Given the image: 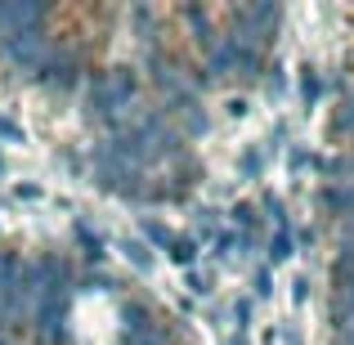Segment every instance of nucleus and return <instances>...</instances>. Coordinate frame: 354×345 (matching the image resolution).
<instances>
[{
	"mask_svg": "<svg viewBox=\"0 0 354 345\" xmlns=\"http://www.w3.org/2000/svg\"><path fill=\"white\" fill-rule=\"evenodd\" d=\"M36 81H45V86H54V90H77L81 72H77V63H72L68 54H59L54 63H41V68H36Z\"/></svg>",
	"mask_w": 354,
	"mask_h": 345,
	"instance_id": "f257e3e1",
	"label": "nucleus"
},
{
	"mask_svg": "<svg viewBox=\"0 0 354 345\" xmlns=\"http://www.w3.org/2000/svg\"><path fill=\"white\" fill-rule=\"evenodd\" d=\"M296 242H292V229H278L274 242H269V265H283V260H292Z\"/></svg>",
	"mask_w": 354,
	"mask_h": 345,
	"instance_id": "f03ea898",
	"label": "nucleus"
},
{
	"mask_svg": "<svg viewBox=\"0 0 354 345\" xmlns=\"http://www.w3.org/2000/svg\"><path fill=\"white\" fill-rule=\"evenodd\" d=\"M166 256H171L180 269H189L193 260H198V242H193V238H175L171 247H166Z\"/></svg>",
	"mask_w": 354,
	"mask_h": 345,
	"instance_id": "7ed1b4c3",
	"label": "nucleus"
},
{
	"mask_svg": "<svg viewBox=\"0 0 354 345\" xmlns=\"http://www.w3.org/2000/svg\"><path fill=\"white\" fill-rule=\"evenodd\" d=\"M332 135H346V139H354V95H350L346 104L337 108V117H332Z\"/></svg>",
	"mask_w": 354,
	"mask_h": 345,
	"instance_id": "20e7f679",
	"label": "nucleus"
},
{
	"mask_svg": "<svg viewBox=\"0 0 354 345\" xmlns=\"http://www.w3.org/2000/svg\"><path fill=\"white\" fill-rule=\"evenodd\" d=\"M77 238H81V247H86V260H90V265H99V260H104V242H99L86 225H77Z\"/></svg>",
	"mask_w": 354,
	"mask_h": 345,
	"instance_id": "39448f33",
	"label": "nucleus"
},
{
	"mask_svg": "<svg viewBox=\"0 0 354 345\" xmlns=\"http://www.w3.org/2000/svg\"><path fill=\"white\" fill-rule=\"evenodd\" d=\"M234 225H238V229H260L256 202H238V207H234Z\"/></svg>",
	"mask_w": 354,
	"mask_h": 345,
	"instance_id": "423d86ee",
	"label": "nucleus"
},
{
	"mask_svg": "<svg viewBox=\"0 0 354 345\" xmlns=\"http://www.w3.org/2000/svg\"><path fill=\"white\" fill-rule=\"evenodd\" d=\"M144 238L153 242V247H162V251H166V247L175 242V233L166 229V225H157V220H144Z\"/></svg>",
	"mask_w": 354,
	"mask_h": 345,
	"instance_id": "0eeeda50",
	"label": "nucleus"
},
{
	"mask_svg": "<svg viewBox=\"0 0 354 345\" xmlns=\"http://www.w3.org/2000/svg\"><path fill=\"white\" fill-rule=\"evenodd\" d=\"M256 296H260V301L274 296V274H269V269H256Z\"/></svg>",
	"mask_w": 354,
	"mask_h": 345,
	"instance_id": "6e6552de",
	"label": "nucleus"
},
{
	"mask_svg": "<svg viewBox=\"0 0 354 345\" xmlns=\"http://www.w3.org/2000/svg\"><path fill=\"white\" fill-rule=\"evenodd\" d=\"M121 251H126L135 265H153V251H144V247H135V242H121Z\"/></svg>",
	"mask_w": 354,
	"mask_h": 345,
	"instance_id": "1a4fd4ad",
	"label": "nucleus"
},
{
	"mask_svg": "<svg viewBox=\"0 0 354 345\" xmlns=\"http://www.w3.org/2000/svg\"><path fill=\"white\" fill-rule=\"evenodd\" d=\"M301 90H305V99L314 104V99H319V90H323V81L314 77V72H305V77H301Z\"/></svg>",
	"mask_w": 354,
	"mask_h": 345,
	"instance_id": "9d476101",
	"label": "nucleus"
},
{
	"mask_svg": "<svg viewBox=\"0 0 354 345\" xmlns=\"http://www.w3.org/2000/svg\"><path fill=\"white\" fill-rule=\"evenodd\" d=\"M189 283H193V292H198V296H207V292H211V287H207V278H202V274H193Z\"/></svg>",
	"mask_w": 354,
	"mask_h": 345,
	"instance_id": "9b49d317",
	"label": "nucleus"
},
{
	"mask_svg": "<svg viewBox=\"0 0 354 345\" xmlns=\"http://www.w3.org/2000/svg\"><path fill=\"white\" fill-rule=\"evenodd\" d=\"M0 139H18V126H14V121H0Z\"/></svg>",
	"mask_w": 354,
	"mask_h": 345,
	"instance_id": "f8f14e48",
	"label": "nucleus"
},
{
	"mask_svg": "<svg viewBox=\"0 0 354 345\" xmlns=\"http://www.w3.org/2000/svg\"><path fill=\"white\" fill-rule=\"evenodd\" d=\"M229 345H247V341H242V337H234V341H229Z\"/></svg>",
	"mask_w": 354,
	"mask_h": 345,
	"instance_id": "ddd939ff",
	"label": "nucleus"
},
{
	"mask_svg": "<svg viewBox=\"0 0 354 345\" xmlns=\"http://www.w3.org/2000/svg\"><path fill=\"white\" fill-rule=\"evenodd\" d=\"M287 345H301V341H296V337H292V341H287Z\"/></svg>",
	"mask_w": 354,
	"mask_h": 345,
	"instance_id": "4468645a",
	"label": "nucleus"
},
{
	"mask_svg": "<svg viewBox=\"0 0 354 345\" xmlns=\"http://www.w3.org/2000/svg\"><path fill=\"white\" fill-rule=\"evenodd\" d=\"M0 345H9V341H0Z\"/></svg>",
	"mask_w": 354,
	"mask_h": 345,
	"instance_id": "2eb2a0df",
	"label": "nucleus"
}]
</instances>
